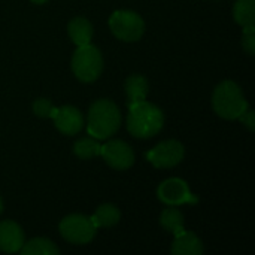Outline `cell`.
I'll return each mask as SVG.
<instances>
[{
	"label": "cell",
	"mask_w": 255,
	"mask_h": 255,
	"mask_svg": "<svg viewBox=\"0 0 255 255\" xmlns=\"http://www.w3.org/2000/svg\"><path fill=\"white\" fill-rule=\"evenodd\" d=\"M121 126V112L118 106L108 99L96 100L88 109L87 131L97 140H105L114 136Z\"/></svg>",
	"instance_id": "cell-1"
},
{
	"label": "cell",
	"mask_w": 255,
	"mask_h": 255,
	"mask_svg": "<svg viewBox=\"0 0 255 255\" xmlns=\"http://www.w3.org/2000/svg\"><path fill=\"white\" fill-rule=\"evenodd\" d=\"M127 130L137 139H149L155 136L164 124V115L160 108L146 100L128 108Z\"/></svg>",
	"instance_id": "cell-2"
},
{
	"label": "cell",
	"mask_w": 255,
	"mask_h": 255,
	"mask_svg": "<svg viewBox=\"0 0 255 255\" xmlns=\"http://www.w3.org/2000/svg\"><path fill=\"white\" fill-rule=\"evenodd\" d=\"M212 106L224 120H238L250 108L241 87L233 81H223L215 87Z\"/></svg>",
	"instance_id": "cell-3"
},
{
	"label": "cell",
	"mask_w": 255,
	"mask_h": 255,
	"mask_svg": "<svg viewBox=\"0 0 255 255\" xmlns=\"http://www.w3.org/2000/svg\"><path fill=\"white\" fill-rule=\"evenodd\" d=\"M72 70L82 82L96 81L103 70V57L100 51L91 43L78 46L72 57Z\"/></svg>",
	"instance_id": "cell-4"
},
{
	"label": "cell",
	"mask_w": 255,
	"mask_h": 255,
	"mask_svg": "<svg viewBox=\"0 0 255 255\" xmlns=\"http://www.w3.org/2000/svg\"><path fill=\"white\" fill-rule=\"evenodd\" d=\"M109 28L114 36L124 42H136L143 36L145 22L133 10H117L109 18Z\"/></svg>",
	"instance_id": "cell-5"
},
{
	"label": "cell",
	"mask_w": 255,
	"mask_h": 255,
	"mask_svg": "<svg viewBox=\"0 0 255 255\" xmlns=\"http://www.w3.org/2000/svg\"><path fill=\"white\" fill-rule=\"evenodd\" d=\"M97 227L94 226L91 217H85L81 214H72L63 218L60 223V235L70 244L85 245L90 244L96 236Z\"/></svg>",
	"instance_id": "cell-6"
},
{
	"label": "cell",
	"mask_w": 255,
	"mask_h": 255,
	"mask_svg": "<svg viewBox=\"0 0 255 255\" xmlns=\"http://www.w3.org/2000/svg\"><path fill=\"white\" fill-rule=\"evenodd\" d=\"M185 155V148L178 140L160 142L155 148L146 152V160L157 169H170L178 166Z\"/></svg>",
	"instance_id": "cell-7"
},
{
	"label": "cell",
	"mask_w": 255,
	"mask_h": 255,
	"mask_svg": "<svg viewBox=\"0 0 255 255\" xmlns=\"http://www.w3.org/2000/svg\"><path fill=\"white\" fill-rule=\"evenodd\" d=\"M157 197L167 206H181L185 203H197L199 199L191 194L188 184L179 178H170L160 184Z\"/></svg>",
	"instance_id": "cell-8"
},
{
	"label": "cell",
	"mask_w": 255,
	"mask_h": 255,
	"mask_svg": "<svg viewBox=\"0 0 255 255\" xmlns=\"http://www.w3.org/2000/svg\"><path fill=\"white\" fill-rule=\"evenodd\" d=\"M100 155L115 170H127L134 163V152L130 145L118 139L106 142L100 149Z\"/></svg>",
	"instance_id": "cell-9"
},
{
	"label": "cell",
	"mask_w": 255,
	"mask_h": 255,
	"mask_svg": "<svg viewBox=\"0 0 255 255\" xmlns=\"http://www.w3.org/2000/svg\"><path fill=\"white\" fill-rule=\"evenodd\" d=\"M51 118L54 120V124L58 128V131L66 136H73V134L79 133L84 126L82 114L79 112V109H76L73 106L54 108Z\"/></svg>",
	"instance_id": "cell-10"
},
{
	"label": "cell",
	"mask_w": 255,
	"mask_h": 255,
	"mask_svg": "<svg viewBox=\"0 0 255 255\" xmlns=\"http://www.w3.org/2000/svg\"><path fill=\"white\" fill-rule=\"evenodd\" d=\"M24 245V232L13 221L0 223V251L7 254L18 253Z\"/></svg>",
	"instance_id": "cell-11"
},
{
	"label": "cell",
	"mask_w": 255,
	"mask_h": 255,
	"mask_svg": "<svg viewBox=\"0 0 255 255\" xmlns=\"http://www.w3.org/2000/svg\"><path fill=\"white\" fill-rule=\"evenodd\" d=\"M173 255H202L203 244L202 241L191 232H182L175 236V242L172 245Z\"/></svg>",
	"instance_id": "cell-12"
},
{
	"label": "cell",
	"mask_w": 255,
	"mask_h": 255,
	"mask_svg": "<svg viewBox=\"0 0 255 255\" xmlns=\"http://www.w3.org/2000/svg\"><path fill=\"white\" fill-rule=\"evenodd\" d=\"M126 94H127V106H133L146 99L148 94V81L142 75H131L126 79Z\"/></svg>",
	"instance_id": "cell-13"
},
{
	"label": "cell",
	"mask_w": 255,
	"mask_h": 255,
	"mask_svg": "<svg viewBox=\"0 0 255 255\" xmlns=\"http://www.w3.org/2000/svg\"><path fill=\"white\" fill-rule=\"evenodd\" d=\"M67 31H69L72 42L78 46H84V45H88L91 42L93 25L88 19H85L82 16L73 18L67 25Z\"/></svg>",
	"instance_id": "cell-14"
},
{
	"label": "cell",
	"mask_w": 255,
	"mask_h": 255,
	"mask_svg": "<svg viewBox=\"0 0 255 255\" xmlns=\"http://www.w3.org/2000/svg\"><path fill=\"white\" fill-rule=\"evenodd\" d=\"M120 218H121V214H120L118 208L111 203L100 205L96 209L94 215L91 217V220L97 229L99 227H112V226L118 224Z\"/></svg>",
	"instance_id": "cell-15"
},
{
	"label": "cell",
	"mask_w": 255,
	"mask_h": 255,
	"mask_svg": "<svg viewBox=\"0 0 255 255\" xmlns=\"http://www.w3.org/2000/svg\"><path fill=\"white\" fill-rule=\"evenodd\" d=\"M233 16L235 21L242 27L255 25V0H236Z\"/></svg>",
	"instance_id": "cell-16"
},
{
	"label": "cell",
	"mask_w": 255,
	"mask_h": 255,
	"mask_svg": "<svg viewBox=\"0 0 255 255\" xmlns=\"http://www.w3.org/2000/svg\"><path fill=\"white\" fill-rule=\"evenodd\" d=\"M160 224L163 226L164 230L173 233L175 236L185 232V229H184V214L176 208L164 209L161 212V217H160Z\"/></svg>",
	"instance_id": "cell-17"
},
{
	"label": "cell",
	"mask_w": 255,
	"mask_h": 255,
	"mask_svg": "<svg viewBox=\"0 0 255 255\" xmlns=\"http://www.w3.org/2000/svg\"><path fill=\"white\" fill-rule=\"evenodd\" d=\"M19 251L22 255H57L60 253V250L45 238H36L27 244L24 242Z\"/></svg>",
	"instance_id": "cell-18"
},
{
	"label": "cell",
	"mask_w": 255,
	"mask_h": 255,
	"mask_svg": "<svg viewBox=\"0 0 255 255\" xmlns=\"http://www.w3.org/2000/svg\"><path fill=\"white\" fill-rule=\"evenodd\" d=\"M100 143L94 137H81L73 145V152L81 160H91L100 155Z\"/></svg>",
	"instance_id": "cell-19"
},
{
	"label": "cell",
	"mask_w": 255,
	"mask_h": 255,
	"mask_svg": "<svg viewBox=\"0 0 255 255\" xmlns=\"http://www.w3.org/2000/svg\"><path fill=\"white\" fill-rule=\"evenodd\" d=\"M33 112L40 117V118H49L54 112V106L52 103L45 99V97H40V99H36L34 103H33Z\"/></svg>",
	"instance_id": "cell-20"
},
{
	"label": "cell",
	"mask_w": 255,
	"mask_h": 255,
	"mask_svg": "<svg viewBox=\"0 0 255 255\" xmlns=\"http://www.w3.org/2000/svg\"><path fill=\"white\" fill-rule=\"evenodd\" d=\"M242 48L248 55L255 54V25L253 27H244V36H242Z\"/></svg>",
	"instance_id": "cell-21"
},
{
	"label": "cell",
	"mask_w": 255,
	"mask_h": 255,
	"mask_svg": "<svg viewBox=\"0 0 255 255\" xmlns=\"http://www.w3.org/2000/svg\"><path fill=\"white\" fill-rule=\"evenodd\" d=\"M239 120H241V121H242V123H244V124L248 127V130H250V131H254L255 130L254 112H253L250 108H248V109H247V111H245V112L241 115V117H239Z\"/></svg>",
	"instance_id": "cell-22"
},
{
	"label": "cell",
	"mask_w": 255,
	"mask_h": 255,
	"mask_svg": "<svg viewBox=\"0 0 255 255\" xmlns=\"http://www.w3.org/2000/svg\"><path fill=\"white\" fill-rule=\"evenodd\" d=\"M30 1H33L34 4H43V3H46L48 0H30Z\"/></svg>",
	"instance_id": "cell-23"
},
{
	"label": "cell",
	"mask_w": 255,
	"mask_h": 255,
	"mask_svg": "<svg viewBox=\"0 0 255 255\" xmlns=\"http://www.w3.org/2000/svg\"><path fill=\"white\" fill-rule=\"evenodd\" d=\"M1 211H3V202H1V199H0V214H1Z\"/></svg>",
	"instance_id": "cell-24"
}]
</instances>
